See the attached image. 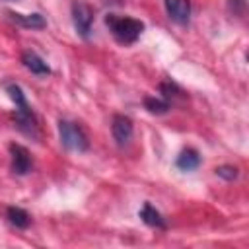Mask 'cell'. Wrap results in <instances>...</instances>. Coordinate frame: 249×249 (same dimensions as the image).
<instances>
[{"label": "cell", "mask_w": 249, "mask_h": 249, "mask_svg": "<svg viewBox=\"0 0 249 249\" xmlns=\"http://www.w3.org/2000/svg\"><path fill=\"white\" fill-rule=\"evenodd\" d=\"M21 64H23L31 74H35V76H47V74H51L49 64H47L35 51H25V53L21 54Z\"/></svg>", "instance_id": "ba28073f"}, {"label": "cell", "mask_w": 249, "mask_h": 249, "mask_svg": "<svg viewBox=\"0 0 249 249\" xmlns=\"http://www.w3.org/2000/svg\"><path fill=\"white\" fill-rule=\"evenodd\" d=\"M214 171H216V175L222 177L224 181H233V179H237V175H239V169H237L235 165H218Z\"/></svg>", "instance_id": "9a60e30c"}, {"label": "cell", "mask_w": 249, "mask_h": 249, "mask_svg": "<svg viewBox=\"0 0 249 249\" xmlns=\"http://www.w3.org/2000/svg\"><path fill=\"white\" fill-rule=\"evenodd\" d=\"M111 132H113V138L117 142L119 148H124L130 140H132V134H134V124H132V119L126 117V115H113V121H111Z\"/></svg>", "instance_id": "5b68a950"}, {"label": "cell", "mask_w": 249, "mask_h": 249, "mask_svg": "<svg viewBox=\"0 0 249 249\" xmlns=\"http://www.w3.org/2000/svg\"><path fill=\"white\" fill-rule=\"evenodd\" d=\"M72 23L76 33L88 41L91 35V27H93V10L89 4L82 2V0H74L72 2Z\"/></svg>", "instance_id": "277c9868"}, {"label": "cell", "mask_w": 249, "mask_h": 249, "mask_svg": "<svg viewBox=\"0 0 249 249\" xmlns=\"http://www.w3.org/2000/svg\"><path fill=\"white\" fill-rule=\"evenodd\" d=\"M58 138H60V144L72 152H88L89 148V140L84 128L78 123H72L66 119L58 121Z\"/></svg>", "instance_id": "3957f363"}, {"label": "cell", "mask_w": 249, "mask_h": 249, "mask_svg": "<svg viewBox=\"0 0 249 249\" xmlns=\"http://www.w3.org/2000/svg\"><path fill=\"white\" fill-rule=\"evenodd\" d=\"M165 14L171 21L187 25L191 19V0H163Z\"/></svg>", "instance_id": "52a82bcc"}, {"label": "cell", "mask_w": 249, "mask_h": 249, "mask_svg": "<svg viewBox=\"0 0 249 249\" xmlns=\"http://www.w3.org/2000/svg\"><path fill=\"white\" fill-rule=\"evenodd\" d=\"M8 18L14 21V23H18V25H21V27H25V29H43V27H47V21H45V18L41 16V14H18V12H8Z\"/></svg>", "instance_id": "30bf717a"}, {"label": "cell", "mask_w": 249, "mask_h": 249, "mask_svg": "<svg viewBox=\"0 0 249 249\" xmlns=\"http://www.w3.org/2000/svg\"><path fill=\"white\" fill-rule=\"evenodd\" d=\"M10 156H12V171L16 175H27L33 167L31 154L21 144H10Z\"/></svg>", "instance_id": "8992f818"}, {"label": "cell", "mask_w": 249, "mask_h": 249, "mask_svg": "<svg viewBox=\"0 0 249 249\" xmlns=\"http://www.w3.org/2000/svg\"><path fill=\"white\" fill-rule=\"evenodd\" d=\"M144 107L152 113V115H163L171 109V103L165 101L163 97H154V95H146L144 97Z\"/></svg>", "instance_id": "4fadbf2b"}, {"label": "cell", "mask_w": 249, "mask_h": 249, "mask_svg": "<svg viewBox=\"0 0 249 249\" xmlns=\"http://www.w3.org/2000/svg\"><path fill=\"white\" fill-rule=\"evenodd\" d=\"M160 97H163L165 101H169L171 103V99L177 95V93H181V89H179V86L175 84V82H171V80H163L161 84H160Z\"/></svg>", "instance_id": "5bb4252c"}, {"label": "cell", "mask_w": 249, "mask_h": 249, "mask_svg": "<svg viewBox=\"0 0 249 249\" xmlns=\"http://www.w3.org/2000/svg\"><path fill=\"white\" fill-rule=\"evenodd\" d=\"M200 165V154L195 148H185L175 160V167L181 171H195Z\"/></svg>", "instance_id": "8fae6325"}, {"label": "cell", "mask_w": 249, "mask_h": 249, "mask_svg": "<svg viewBox=\"0 0 249 249\" xmlns=\"http://www.w3.org/2000/svg\"><path fill=\"white\" fill-rule=\"evenodd\" d=\"M6 216H8V222L12 226H16L18 230H25L31 224V216L23 208H19V206H8Z\"/></svg>", "instance_id": "7c38bea8"}, {"label": "cell", "mask_w": 249, "mask_h": 249, "mask_svg": "<svg viewBox=\"0 0 249 249\" xmlns=\"http://www.w3.org/2000/svg\"><path fill=\"white\" fill-rule=\"evenodd\" d=\"M105 25L109 27L111 35L121 45H132L144 31V21L130 18V16H119V14H107Z\"/></svg>", "instance_id": "7a4b0ae2"}, {"label": "cell", "mask_w": 249, "mask_h": 249, "mask_svg": "<svg viewBox=\"0 0 249 249\" xmlns=\"http://www.w3.org/2000/svg\"><path fill=\"white\" fill-rule=\"evenodd\" d=\"M6 91H8L10 99L16 103L14 121H16V126L19 128V132H23L29 138H39V121H37L35 111L27 103L23 89L18 84H8L6 86Z\"/></svg>", "instance_id": "6da1fadb"}, {"label": "cell", "mask_w": 249, "mask_h": 249, "mask_svg": "<svg viewBox=\"0 0 249 249\" xmlns=\"http://www.w3.org/2000/svg\"><path fill=\"white\" fill-rule=\"evenodd\" d=\"M138 216H140V220H142L146 226H150V228H156V230H165V228H167V222H165L163 214H161L160 210H156L150 202H144V204H142Z\"/></svg>", "instance_id": "9c48e42d"}]
</instances>
